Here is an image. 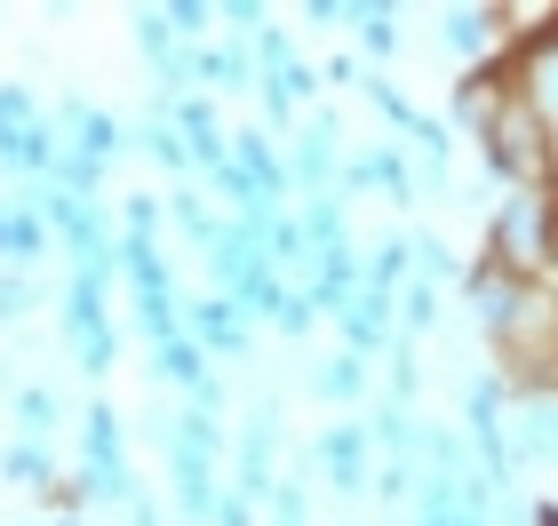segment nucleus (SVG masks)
<instances>
[{
    "instance_id": "nucleus-1",
    "label": "nucleus",
    "mask_w": 558,
    "mask_h": 526,
    "mask_svg": "<svg viewBox=\"0 0 558 526\" xmlns=\"http://www.w3.org/2000/svg\"><path fill=\"white\" fill-rule=\"evenodd\" d=\"M487 152L502 175H535L550 160V144H543V112H535V96H511L495 120H487Z\"/></svg>"
},
{
    "instance_id": "nucleus-2",
    "label": "nucleus",
    "mask_w": 558,
    "mask_h": 526,
    "mask_svg": "<svg viewBox=\"0 0 558 526\" xmlns=\"http://www.w3.org/2000/svg\"><path fill=\"white\" fill-rule=\"evenodd\" d=\"M495 264H519V271L550 264V208H543V192H519L511 208L495 216Z\"/></svg>"
},
{
    "instance_id": "nucleus-3",
    "label": "nucleus",
    "mask_w": 558,
    "mask_h": 526,
    "mask_svg": "<svg viewBox=\"0 0 558 526\" xmlns=\"http://www.w3.org/2000/svg\"><path fill=\"white\" fill-rule=\"evenodd\" d=\"M526 81H535V96H543L535 112H558V33H543L535 48H526Z\"/></svg>"
},
{
    "instance_id": "nucleus-4",
    "label": "nucleus",
    "mask_w": 558,
    "mask_h": 526,
    "mask_svg": "<svg viewBox=\"0 0 558 526\" xmlns=\"http://www.w3.org/2000/svg\"><path fill=\"white\" fill-rule=\"evenodd\" d=\"M175 494H184V511H192V518H208V463L192 455V439L175 447Z\"/></svg>"
},
{
    "instance_id": "nucleus-5",
    "label": "nucleus",
    "mask_w": 558,
    "mask_h": 526,
    "mask_svg": "<svg viewBox=\"0 0 558 526\" xmlns=\"http://www.w3.org/2000/svg\"><path fill=\"white\" fill-rule=\"evenodd\" d=\"M184 136H192V160H199V168H232V160H223V136H216L208 105H184Z\"/></svg>"
},
{
    "instance_id": "nucleus-6",
    "label": "nucleus",
    "mask_w": 558,
    "mask_h": 526,
    "mask_svg": "<svg viewBox=\"0 0 558 526\" xmlns=\"http://www.w3.org/2000/svg\"><path fill=\"white\" fill-rule=\"evenodd\" d=\"M33 247H40V223L24 208H0V256H33Z\"/></svg>"
},
{
    "instance_id": "nucleus-7",
    "label": "nucleus",
    "mask_w": 558,
    "mask_h": 526,
    "mask_svg": "<svg viewBox=\"0 0 558 526\" xmlns=\"http://www.w3.org/2000/svg\"><path fill=\"white\" fill-rule=\"evenodd\" d=\"M327 144H336V129H319V120H312V129H303V144H295V175H303V184H319Z\"/></svg>"
},
{
    "instance_id": "nucleus-8",
    "label": "nucleus",
    "mask_w": 558,
    "mask_h": 526,
    "mask_svg": "<svg viewBox=\"0 0 558 526\" xmlns=\"http://www.w3.org/2000/svg\"><path fill=\"white\" fill-rule=\"evenodd\" d=\"M447 48H487V9H463V16H447Z\"/></svg>"
},
{
    "instance_id": "nucleus-9",
    "label": "nucleus",
    "mask_w": 558,
    "mask_h": 526,
    "mask_svg": "<svg viewBox=\"0 0 558 526\" xmlns=\"http://www.w3.org/2000/svg\"><path fill=\"white\" fill-rule=\"evenodd\" d=\"M192 328H199V335H216L223 351H240V319L223 311V304H199V311H192Z\"/></svg>"
},
{
    "instance_id": "nucleus-10",
    "label": "nucleus",
    "mask_w": 558,
    "mask_h": 526,
    "mask_svg": "<svg viewBox=\"0 0 558 526\" xmlns=\"http://www.w3.org/2000/svg\"><path fill=\"white\" fill-rule=\"evenodd\" d=\"M327 463H336V487H360V439H351V431L327 439Z\"/></svg>"
},
{
    "instance_id": "nucleus-11",
    "label": "nucleus",
    "mask_w": 558,
    "mask_h": 526,
    "mask_svg": "<svg viewBox=\"0 0 558 526\" xmlns=\"http://www.w3.org/2000/svg\"><path fill=\"white\" fill-rule=\"evenodd\" d=\"M16 423H24V431H48V423H57V399H48V391H24V407H16Z\"/></svg>"
},
{
    "instance_id": "nucleus-12",
    "label": "nucleus",
    "mask_w": 558,
    "mask_h": 526,
    "mask_svg": "<svg viewBox=\"0 0 558 526\" xmlns=\"http://www.w3.org/2000/svg\"><path fill=\"white\" fill-rule=\"evenodd\" d=\"M319 391H336V399H343V391H360V367H351V359H336V367L319 375Z\"/></svg>"
},
{
    "instance_id": "nucleus-13",
    "label": "nucleus",
    "mask_w": 558,
    "mask_h": 526,
    "mask_svg": "<svg viewBox=\"0 0 558 526\" xmlns=\"http://www.w3.org/2000/svg\"><path fill=\"white\" fill-rule=\"evenodd\" d=\"M9 470H16V479H24V487H40V479H48V463L33 455V447H16V455H9Z\"/></svg>"
},
{
    "instance_id": "nucleus-14",
    "label": "nucleus",
    "mask_w": 558,
    "mask_h": 526,
    "mask_svg": "<svg viewBox=\"0 0 558 526\" xmlns=\"http://www.w3.org/2000/svg\"><path fill=\"white\" fill-rule=\"evenodd\" d=\"M151 152H160V160H168V168H192V160H184V144H175V136H168V129H151Z\"/></svg>"
},
{
    "instance_id": "nucleus-15",
    "label": "nucleus",
    "mask_w": 558,
    "mask_h": 526,
    "mask_svg": "<svg viewBox=\"0 0 558 526\" xmlns=\"http://www.w3.org/2000/svg\"><path fill=\"white\" fill-rule=\"evenodd\" d=\"M24 304H33V288H16V280H0V319H9V311H24Z\"/></svg>"
}]
</instances>
